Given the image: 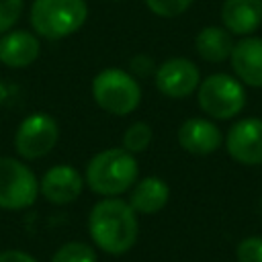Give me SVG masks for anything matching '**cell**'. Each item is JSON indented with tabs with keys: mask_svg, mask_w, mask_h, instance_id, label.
I'll list each match as a JSON object with an SVG mask.
<instances>
[{
	"mask_svg": "<svg viewBox=\"0 0 262 262\" xmlns=\"http://www.w3.org/2000/svg\"><path fill=\"white\" fill-rule=\"evenodd\" d=\"M137 160L125 147H108L90 158L84 180L102 196H117L127 192L137 182Z\"/></svg>",
	"mask_w": 262,
	"mask_h": 262,
	"instance_id": "7a4b0ae2",
	"label": "cell"
},
{
	"mask_svg": "<svg viewBox=\"0 0 262 262\" xmlns=\"http://www.w3.org/2000/svg\"><path fill=\"white\" fill-rule=\"evenodd\" d=\"M237 262H262V237L250 235L244 237L235 248Z\"/></svg>",
	"mask_w": 262,
	"mask_h": 262,
	"instance_id": "ffe728a7",
	"label": "cell"
},
{
	"mask_svg": "<svg viewBox=\"0 0 262 262\" xmlns=\"http://www.w3.org/2000/svg\"><path fill=\"white\" fill-rule=\"evenodd\" d=\"M39 39L37 35L16 29V31H8L4 35H0V61L6 68H27L31 66L37 55H39Z\"/></svg>",
	"mask_w": 262,
	"mask_h": 262,
	"instance_id": "4fadbf2b",
	"label": "cell"
},
{
	"mask_svg": "<svg viewBox=\"0 0 262 262\" xmlns=\"http://www.w3.org/2000/svg\"><path fill=\"white\" fill-rule=\"evenodd\" d=\"M201 84L199 68L186 57H172L158 66L156 88L168 98H186Z\"/></svg>",
	"mask_w": 262,
	"mask_h": 262,
	"instance_id": "ba28073f",
	"label": "cell"
},
{
	"mask_svg": "<svg viewBox=\"0 0 262 262\" xmlns=\"http://www.w3.org/2000/svg\"><path fill=\"white\" fill-rule=\"evenodd\" d=\"M168 196H170V188H168V184L162 178L145 176V178L137 180L131 186L129 205L133 207L135 213L151 215V213H158L160 209L166 207Z\"/></svg>",
	"mask_w": 262,
	"mask_h": 262,
	"instance_id": "9a60e30c",
	"label": "cell"
},
{
	"mask_svg": "<svg viewBox=\"0 0 262 262\" xmlns=\"http://www.w3.org/2000/svg\"><path fill=\"white\" fill-rule=\"evenodd\" d=\"M194 47H196V53L205 61L219 63L231 55L233 39L225 27H213L211 25V27H205L199 31V35L194 39Z\"/></svg>",
	"mask_w": 262,
	"mask_h": 262,
	"instance_id": "2e32d148",
	"label": "cell"
},
{
	"mask_svg": "<svg viewBox=\"0 0 262 262\" xmlns=\"http://www.w3.org/2000/svg\"><path fill=\"white\" fill-rule=\"evenodd\" d=\"M231 68L239 82L262 88V39L260 37H244L233 43L231 49Z\"/></svg>",
	"mask_w": 262,
	"mask_h": 262,
	"instance_id": "8fae6325",
	"label": "cell"
},
{
	"mask_svg": "<svg viewBox=\"0 0 262 262\" xmlns=\"http://www.w3.org/2000/svg\"><path fill=\"white\" fill-rule=\"evenodd\" d=\"M88 16L86 0H33L29 20L45 39H63L76 33Z\"/></svg>",
	"mask_w": 262,
	"mask_h": 262,
	"instance_id": "3957f363",
	"label": "cell"
},
{
	"mask_svg": "<svg viewBox=\"0 0 262 262\" xmlns=\"http://www.w3.org/2000/svg\"><path fill=\"white\" fill-rule=\"evenodd\" d=\"M223 27L239 37H248L262 23V0H223Z\"/></svg>",
	"mask_w": 262,
	"mask_h": 262,
	"instance_id": "5bb4252c",
	"label": "cell"
},
{
	"mask_svg": "<svg viewBox=\"0 0 262 262\" xmlns=\"http://www.w3.org/2000/svg\"><path fill=\"white\" fill-rule=\"evenodd\" d=\"M51 262H96V252L84 242H68L53 254Z\"/></svg>",
	"mask_w": 262,
	"mask_h": 262,
	"instance_id": "ac0fdd59",
	"label": "cell"
},
{
	"mask_svg": "<svg viewBox=\"0 0 262 262\" xmlns=\"http://www.w3.org/2000/svg\"><path fill=\"white\" fill-rule=\"evenodd\" d=\"M199 106L213 119H233L246 106V90L242 82L227 74H211L196 88Z\"/></svg>",
	"mask_w": 262,
	"mask_h": 262,
	"instance_id": "5b68a950",
	"label": "cell"
},
{
	"mask_svg": "<svg viewBox=\"0 0 262 262\" xmlns=\"http://www.w3.org/2000/svg\"><path fill=\"white\" fill-rule=\"evenodd\" d=\"M23 12V0H0V35L12 31Z\"/></svg>",
	"mask_w": 262,
	"mask_h": 262,
	"instance_id": "44dd1931",
	"label": "cell"
},
{
	"mask_svg": "<svg viewBox=\"0 0 262 262\" xmlns=\"http://www.w3.org/2000/svg\"><path fill=\"white\" fill-rule=\"evenodd\" d=\"M92 98L104 113L125 117L139 106L141 86L133 74L119 68H106L92 80Z\"/></svg>",
	"mask_w": 262,
	"mask_h": 262,
	"instance_id": "277c9868",
	"label": "cell"
},
{
	"mask_svg": "<svg viewBox=\"0 0 262 262\" xmlns=\"http://www.w3.org/2000/svg\"><path fill=\"white\" fill-rule=\"evenodd\" d=\"M88 229L92 242L106 254L121 256L137 239V217L133 207L117 196L98 201L88 217Z\"/></svg>",
	"mask_w": 262,
	"mask_h": 262,
	"instance_id": "6da1fadb",
	"label": "cell"
},
{
	"mask_svg": "<svg viewBox=\"0 0 262 262\" xmlns=\"http://www.w3.org/2000/svg\"><path fill=\"white\" fill-rule=\"evenodd\" d=\"M59 139L57 121L47 113H31L20 121L14 133V149L25 160L47 156Z\"/></svg>",
	"mask_w": 262,
	"mask_h": 262,
	"instance_id": "52a82bcc",
	"label": "cell"
},
{
	"mask_svg": "<svg viewBox=\"0 0 262 262\" xmlns=\"http://www.w3.org/2000/svg\"><path fill=\"white\" fill-rule=\"evenodd\" d=\"M178 143L184 151L194 156H209L221 145V131L215 123L192 117L178 127Z\"/></svg>",
	"mask_w": 262,
	"mask_h": 262,
	"instance_id": "7c38bea8",
	"label": "cell"
},
{
	"mask_svg": "<svg viewBox=\"0 0 262 262\" xmlns=\"http://www.w3.org/2000/svg\"><path fill=\"white\" fill-rule=\"evenodd\" d=\"M84 188L82 174L70 164L51 166L39 180V192L53 205L74 203Z\"/></svg>",
	"mask_w": 262,
	"mask_h": 262,
	"instance_id": "30bf717a",
	"label": "cell"
},
{
	"mask_svg": "<svg viewBox=\"0 0 262 262\" xmlns=\"http://www.w3.org/2000/svg\"><path fill=\"white\" fill-rule=\"evenodd\" d=\"M39 180L33 170L16 158H0V209L20 211L35 203Z\"/></svg>",
	"mask_w": 262,
	"mask_h": 262,
	"instance_id": "8992f818",
	"label": "cell"
},
{
	"mask_svg": "<svg viewBox=\"0 0 262 262\" xmlns=\"http://www.w3.org/2000/svg\"><path fill=\"white\" fill-rule=\"evenodd\" d=\"M143 2L154 14L164 18H174L186 12L194 0H143Z\"/></svg>",
	"mask_w": 262,
	"mask_h": 262,
	"instance_id": "d6986e66",
	"label": "cell"
},
{
	"mask_svg": "<svg viewBox=\"0 0 262 262\" xmlns=\"http://www.w3.org/2000/svg\"><path fill=\"white\" fill-rule=\"evenodd\" d=\"M225 149L244 166L262 164V119L250 117L231 125L225 137Z\"/></svg>",
	"mask_w": 262,
	"mask_h": 262,
	"instance_id": "9c48e42d",
	"label": "cell"
},
{
	"mask_svg": "<svg viewBox=\"0 0 262 262\" xmlns=\"http://www.w3.org/2000/svg\"><path fill=\"white\" fill-rule=\"evenodd\" d=\"M149 141H151V127L143 121L131 123L123 133V147L131 154L143 151L149 145Z\"/></svg>",
	"mask_w": 262,
	"mask_h": 262,
	"instance_id": "e0dca14e",
	"label": "cell"
},
{
	"mask_svg": "<svg viewBox=\"0 0 262 262\" xmlns=\"http://www.w3.org/2000/svg\"><path fill=\"white\" fill-rule=\"evenodd\" d=\"M0 262H37V260L27 252L6 250V252H0Z\"/></svg>",
	"mask_w": 262,
	"mask_h": 262,
	"instance_id": "7402d4cb",
	"label": "cell"
}]
</instances>
